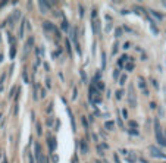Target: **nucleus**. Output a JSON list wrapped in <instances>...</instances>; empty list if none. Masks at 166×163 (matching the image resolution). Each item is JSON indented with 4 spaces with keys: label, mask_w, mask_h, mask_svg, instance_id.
<instances>
[{
    "label": "nucleus",
    "mask_w": 166,
    "mask_h": 163,
    "mask_svg": "<svg viewBox=\"0 0 166 163\" xmlns=\"http://www.w3.org/2000/svg\"><path fill=\"white\" fill-rule=\"evenodd\" d=\"M118 76H119V69H116V71L113 72V78H115V80H118Z\"/></svg>",
    "instance_id": "72a5a7b5"
},
{
    "label": "nucleus",
    "mask_w": 166,
    "mask_h": 163,
    "mask_svg": "<svg viewBox=\"0 0 166 163\" xmlns=\"http://www.w3.org/2000/svg\"><path fill=\"white\" fill-rule=\"evenodd\" d=\"M110 30H112V22H109V24L106 25V33H109Z\"/></svg>",
    "instance_id": "2f4dec72"
},
{
    "label": "nucleus",
    "mask_w": 166,
    "mask_h": 163,
    "mask_svg": "<svg viewBox=\"0 0 166 163\" xmlns=\"http://www.w3.org/2000/svg\"><path fill=\"white\" fill-rule=\"evenodd\" d=\"M22 78H24V82H30V80H28V73H26V71H24V73H22Z\"/></svg>",
    "instance_id": "393cba45"
},
{
    "label": "nucleus",
    "mask_w": 166,
    "mask_h": 163,
    "mask_svg": "<svg viewBox=\"0 0 166 163\" xmlns=\"http://www.w3.org/2000/svg\"><path fill=\"white\" fill-rule=\"evenodd\" d=\"M128 103H129V106L132 107V109L137 107V94H135V90H134L132 85L128 90Z\"/></svg>",
    "instance_id": "7ed1b4c3"
},
{
    "label": "nucleus",
    "mask_w": 166,
    "mask_h": 163,
    "mask_svg": "<svg viewBox=\"0 0 166 163\" xmlns=\"http://www.w3.org/2000/svg\"><path fill=\"white\" fill-rule=\"evenodd\" d=\"M79 73H81V81H83L84 84H85V82L88 81V80H87V73L84 72V71H81V72H79Z\"/></svg>",
    "instance_id": "a211bd4d"
},
{
    "label": "nucleus",
    "mask_w": 166,
    "mask_h": 163,
    "mask_svg": "<svg viewBox=\"0 0 166 163\" xmlns=\"http://www.w3.org/2000/svg\"><path fill=\"white\" fill-rule=\"evenodd\" d=\"M3 5H5V3H2V2H0V6H3Z\"/></svg>",
    "instance_id": "de8ad7c7"
},
{
    "label": "nucleus",
    "mask_w": 166,
    "mask_h": 163,
    "mask_svg": "<svg viewBox=\"0 0 166 163\" xmlns=\"http://www.w3.org/2000/svg\"><path fill=\"white\" fill-rule=\"evenodd\" d=\"M122 116H124L125 119L128 118V110H126V109H122Z\"/></svg>",
    "instance_id": "c756f323"
},
{
    "label": "nucleus",
    "mask_w": 166,
    "mask_h": 163,
    "mask_svg": "<svg viewBox=\"0 0 166 163\" xmlns=\"http://www.w3.org/2000/svg\"><path fill=\"white\" fill-rule=\"evenodd\" d=\"M125 62H128V55H122V57L119 59V62H118V66L119 68H122L125 65Z\"/></svg>",
    "instance_id": "9b49d317"
},
{
    "label": "nucleus",
    "mask_w": 166,
    "mask_h": 163,
    "mask_svg": "<svg viewBox=\"0 0 166 163\" xmlns=\"http://www.w3.org/2000/svg\"><path fill=\"white\" fill-rule=\"evenodd\" d=\"M132 69H134V63H132V62L126 63V71H132Z\"/></svg>",
    "instance_id": "a878e982"
},
{
    "label": "nucleus",
    "mask_w": 166,
    "mask_h": 163,
    "mask_svg": "<svg viewBox=\"0 0 166 163\" xmlns=\"http://www.w3.org/2000/svg\"><path fill=\"white\" fill-rule=\"evenodd\" d=\"M101 69H106V53H101Z\"/></svg>",
    "instance_id": "4468645a"
},
{
    "label": "nucleus",
    "mask_w": 166,
    "mask_h": 163,
    "mask_svg": "<svg viewBox=\"0 0 166 163\" xmlns=\"http://www.w3.org/2000/svg\"><path fill=\"white\" fill-rule=\"evenodd\" d=\"M24 24H25V21L22 22L21 28H19V38H22V37H24Z\"/></svg>",
    "instance_id": "aec40b11"
},
{
    "label": "nucleus",
    "mask_w": 166,
    "mask_h": 163,
    "mask_svg": "<svg viewBox=\"0 0 166 163\" xmlns=\"http://www.w3.org/2000/svg\"><path fill=\"white\" fill-rule=\"evenodd\" d=\"M135 159H137V157H135V154H134L132 151L128 153V163H135Z\"/></svg>",
    "instance_id": "f8f14e48"
},
{
    "label": "nucleus",
    "mask_w": 166,
    "mask_h": 163,
    "mask_svg": "<svg viewBox=\"0 0 166 163\" xmlns=\"http://www.w3.org/2000/svg\"><path fill=\"white\" fill-rule=\"evenodd\" d=\"M37 98H38V85L34 84V100H37Z\"/></svg>",
    "instance_id": "dca6fc26"
},
{
    "label": "nucleus",
    "mask_w": 166,
    "mask_h": 163,
    "mask_svg": "<svg viewBox=\"0 0 166 163\" xmlns=\"http://www.w3.org/2000/svg\"><path fill=\"white\" fill-rule=\"evenodd\" d=\"M149 153L151 157H154V159H166V154L160 150V148H157V147L154 146H150L149 147Z\"/></svg>",
    "instance_id": "f03ea898"
},
{
    "label": "nucleus",
    "mask_w": 166,
    "mask_h": 163,
    "mask_svg": "<svg viewBox=\"0 0 166 163\" xmlns=\"http://www.w3.org/2000/svg\"><path fill=\"white\" fill-rule=\"evenodd\" d=\"M115 35H116V37H121V35H122V30H121V28H116V33H115Z\"/></svg>",
    "instance_id": "c85d7f7f"
},
{
    "label": "nucleus",
    "mask_w": 166,
    "mask_h": 163,
    "mask_svg": "<svg viewBox=\"0 0 166 163\" xmlns=\"http://www.w3.org/2000/svg\"><path fill=\"white\" fill-rule=\"evenodd\" d=\"M33 44H34V38L33 37H30L28 40H26V44H25V49H24V56L26 57V55L30 53V50L33 49Z\"/></svg>",
    "instance_id": "39448f33"
},
{
    "label": "nucleus",
    "mask_w": 166,
    "mask_h": 163,
    "mask_svg": "<svg viewBox=\"0 0 166 163\" xmlns=\"http://www.w3.org/2000/svg\"><path fill=\"white\" fill-rule=\"evenodd\" d=\"M0 60H3V56H2V55H0Z\"/></svg>",
    "instance_id": "49530a36"
},
{
    "label": "nucleus",
    "mask_w": 166,
    "mask_h": 163,
    "mask_svg": "<svg viewBox=\"0 0 166 163\" xmlns=\"http://www.w3.org/2000/svg\"><path fill=\"white\" fill-rule=\"evenodd\" d=\"M93 31H94V34H97V35H100V21L99 19H93Z\"/></svg>",
    "instance_id": "6e6552de"
},
{
    "label": "nucleus",
    "mask_w": 166,
    "mask_h": 163,
    "mask_svg": "<svg viewBox=\"0 0 166 163\" xmlns=\"http://www.w3.org/2000/svg\"><path fill=\"white\" fill-rule=\"evenodd\" d=\"M59 126H60V122H59V121H56V126H55V129L58 131V129H59Z\"/></svg>",
    "instance_id": "4c0bfd02"
},
{
    "label": "nucleus",
    "mask_w": 166,
    "mask_h": 163,
    "mask_svg": "<svg viewBox=\"0 0 166 163\" xmlns=\"http://www.w3.org/2000/svg\"><path fill=\"white\" fill-rule=\"evenodd\" d=\"M125 82H126V75H122V76H121V80H119V84H121V85H124Z\"/></svg>",
    "instance_id": "5701e85b"
},
{
    "label": "nucleus",
    "mask_w": 166,
    "mask_h": 163,
    "mask_svg": "<svg viewBox=\"0 0 166 163\" xmlns=\"http://www.w3.org/2000/svg\"><path fill=\"white\" fill-rule=\"evenodd\" d=\"M37 134H38V135L43 134V129H41V125H40V123H37Z\"/></svg>",
    "instance_id": "bb28decb"
},
{
    "label": "nucleus",
    "mask_w": 166,
    "mask_h": 163,
    "mask_svg": "<svg viewBox=\"0 0 166 163\" xmlns=\"http://www.w3.org/2000/svg\"><path fill=\"white\" fill-rule=\"evenodd\" d=\"M138 84H140V87L143 88V91L147 90V88H146V82H144V80H143V78H138Z\"/></svg>",
    "instance_id": "f3484780"
},
{
    "label": "nucleus",
    "mask_w": 166,
    "mask_h": 163,
    "mask_svg": "<svg viewBox=\"0 0 166 163\" xmlns=\"http://www.w3.org/2000/svg\"><path fill=\"white\" fill-rule=\"evenodd\" d=\"M81 122H83L84 128H85V129H88V121H87V118H85V116H83V119H81Z\"/></svg>",
    "instance_id": "6ab92c4d"
},
{
    "label": "nucleus",
    "mask_w": 166,
    "mask_h": 163,
    "mask_svg": "<svg viewBox=\"0 0 166 163\" xmlns=\"http://www.w3.org/2000/svg\"><path fill=\"white\" fill-rule=\"evenodd\" d=\"M91 16H93V19H96V18H97V10H96V9H94V10H93Z\"/></svg>",
    "instance_id": "f704fd0d"
},
{
    "label": "nucleus",
    "mask_w": 166,
    "mask_h": 163,
    "mask_svg": "<svg viewBox=\"0 0 166 163\" xmlns=\"http://www.w3.org/2000/svg\"><path fill=\"white\" fill-rule=\"evenodd\" d=\"M66 50L69 55H72V49H71V43H69V40H66Z\"/></svg>",
    "instance_id": "4be33fe9"
},
{
    "label": "nucleus",
    "mask_w": 166,
    "mask_h": 163,
    "mask_svg": "<svg viewBox=\"0 0 166 163\" xmlns=\"http://www.w3.org/2000/svg\"><path fill=\"white\" fill-rule=\"evenodd\" d=\"M113 126H115V123L112 122V121H109V122L104 123V128H106V129H109V131L113 129Z\"/></svg>",
    "instance_id": "2eb2a0df"
},
{
    "label": "nucleus",
    "mask_w": 166,
    "mask_h": 163,
    "mask_svg": "<svg viewBox=\"0 0 166 163\" xmlns=\"http://www.w3.org/2000/svg\"><path fill=\"white\" fill-rule=\"evenodd\" d=\"M154 131H156V140H157V143L160 144V146L166 147V138H165V135L162 134V129H160V123H159L157 119L154 121Z\"/></svg>",
    "instance_id": "f257e3e1"
},
{
    "label": "nucleus",
    "mask_w": 166,
    "mask_h": 163,
    "mask_svg": "<svg viewBox=\"0 0 166 163\" xmlns=\"http://www.w3.org/2000/svg\"><path fill=\"white\" fill-rule=\"evenodd\" d=\"M129 47H131V43H125V44H124V49H125V50L129 49Z\"/></svg>",
    "instance_id": "e433bc0d"
},
{
    "label": "nucleus",
    "mask_w": 166,
    "mask_h": 163,
    "mask_svg": "<svg viewBox=\"0 0 166 163\" xmlns=\"http://www.w3.org/2000/svg\"><path fill=\"white\" fill-rule=\"evenodd\" d=\"M19 16H21V12H19V10H15V12H13V15L9 18V24H15V22H16V19H19Z\"/></svg>",
    "instance_id": "1a4fd4ad"
},
{
    "label": "nucleus",
    "mask_w": 166,
    "mask_h": 163,
    "mask_svg": "<svg viewBox=\"0 0 166 163\" xmlns=\"http://www.w3.org/2000/svg\"><path fill=\"white\" fill-rule=\"evenodd\" d=\"M122 96H124V90H118L116 91V98H118V100L122 97Z\"/></svg>",
    "instance_id": "b1692460"
},
{
    "label": "nucleus",
    "mask_w": 166,
    "mask_h": 163,
    "mask_svg": "<svg viewBox=\"0 0 166 163\" xmlns=\"http://www.w3.org/2000/svg\"><path fill=\"white\" fill-rule=\"evenodd\" d=\"M38 8H40V12H41V13H47L50 10V3L40 0V2H38Z\"/></svg>",
    "instance_id": "20e7f679"
},
{
    "label": "nucleus",
    "mask_w": 166,
    "mask_h": 163,
    "mask_svg": "<svg viewBox=\"0 0 166 163\" xmlns=\"http://www.w3.org/2000/svg\"><path fill=\"white\" fill-rule=\"evenodd\" d=\"M79 148H81V153H83V154H87V153H88V146H87L85 141H81V143H79Z\"/></svg>",
    "instance_id": "9d476101"
},
{
    "label": "nucleus",
    "mask_w": 166,
    "mask_h": 163,
    "mask_svg": "<svg viewBox=\"0 0 166 163\" xmlns=\"http://www.w3.org/2000/svg\"><path fill=\"white\" fill-rule=\"evenodd\" d=\"M43 27H44V30H46V31H51V33H56V34H58V28L51 24V22H44V24H43ZM58 35H59V34H58Z\"/></svg>",
    "instance_id": "0eeeda50"
},
{
    "label": "nucleus",
    "mask_w": 166,
    "mask_h": 163,
    "mask_svg": "<svg viewBox=\"0 0 166 163\" xmlns=\"http://www.w3.org/2000/svg\"><path fill=\"white\" fill-rule=\"evenodd\" d=\"M79 16H81V18L84 16V8L81 6V5H79Z\"/></svg>",
    "instance_id": "473e14b6"
},
{
    "label": "nucleus",
    "mask_w": 166,
    "mask_h": 163,
    "mask_svg": "<svg viewBox=\"0 0 166 163\" xmlns=\"http://www.w3.org/2000/svg\"><path fill=\"white\" fill-rule=\"evenodd\" d=\"M46 85H47V87H50V78H46Z\"/></svg>",
    "instance_id": "a19ab883"
},
{
    "label": "nucleus",
    "mask_w": 166,
    "mask_h": 163,
    "mask_svg": "<svg viewBox=\"0 0 166 163\" xmlns=\"http://www.w3.org/2000/svg\"><path fill=\"white\" fill-rule=\"evenodd\" d=\"M150 13H151L153 16L156 18V19H159V21H162V19H163V15H160V13H157V12H154V10H150Z\"/></svg>",
    "instance_id": "ddd939ff"
},
{
    "label": "nucleus",
    "mask_w": 166,
    "mask_h": 163,
    "mask_svg": "<svg viewBox=\"0 0 166 163\" xmlns=\"http://www.w3.org/2000/svg\"><path fill=\"white\" fill-rule=\"evenodd\" d=\"M163 6H165V8H166V0H165V2H163Z\"/></svg>",
    "instance_id": "a18cd8bd"
},
{
    "label": "nucleus",
    "mask_w": 166,
    "mask_h": 163,
    "mask_svg": "<svg viewBox=\"0 0 166 163\" xmlns=\"http://www.w3.org/2000/svg\"><path fill=\"white\" fill-rule=\"evenodd\" d=\"M76 94H78V93H76V88H75V90H74V96H72V98H74V100L76 98Z\"/></svg>",
    "instance_id": "79ce46f5"
},
{
    "label": "nucleus",
    "mask_w": 166,
    "mask_h": 163,
    "mask_svg": "<svg viewBox=\"0 0 166 163\" xmlns=\"http://www.w3.org/2000/svg\"><path fill=\"white\" fill-rule=\"evenodd\" d=\"M96 163H100V162H99V160H96Z\"/></svg>",
    "instance_id": "09e8293b"
},
{
    "label": "nucleus",
    "mask_w": 166,
    "mask_h": 163,
    "mask_svg": "<svg viewBox=\"0 0 166 163\" xmlns=\"http://www.w3.org/2000/svg\"><path fill=\"white\" fill-rule=\"evenodd\" d=\"M40 96H41V97H46V90H41V93H40Z\"/></svg>",
    "instance_id": "ea45409f"
},
{
    "label": "nucleus",
    "mask_w": 166,
    "mask_h": 163,
    "mask_svg": "<svg viewBox=\"0 0 166 163\" xmlns=\"http://www.w3.org/2000/svg\"><path fill=\"white\" fill-rule=\"evenodd\" d=\"M59 162V157L56 154H53V163H58Z\"/></svg>",
    "instance_id": "c9c22d12"
},
{
    "label": "nucleus",
    "mask_w": 166,
    "mask_h": 163,
    "mask_svg": "<svg viewBox=\"0 0 166 163\" xmlns=\"http://www.w3.org/2000/svg\"><path fill=\"white\" fill-rule=\"evenodd\" d=\"M47 144H49L50 153H55V150H56V138L55 137H49L47 138Z\"/></svg>",
    "instance_id": "423d86ee"
},
{
    "label": "nucleus",
    "mask_w": 166,
    "mask_h": 163,
    "mask_svg": "<svg viewBox=\"0 0 166 163\" xmlns=\"http://www.w3.org/2000/svg\"><path fill=\"white\" fill-rule=\"evenodd\" d=\"M116 51H118V44H115V46H113V55H115Z\"/></svg>",
    "instance_id": "58836bf2"
},
{
    "label": "nucleus",
    "mask_w": 166,
    "mask_h": 163,
    "mask_svg": "<svg viewBox=\"0 0 166 163\" xmlns=\"http://www.w3.org/2000/svg\"><path fill=\"white\" fill-rule=\"evenodd\" d=\"M62 30H63V31H66L68 30V22L65 21V19H63V24H62Z\"/></svg>",
    "instance_id": "cd10ccee"
},
{
    "label": "nucleus",
    "mask_w": 166,
    "mask_h": 163,
    "mask_svg": "<svg viewBox=\"0 0 166 163\" xmlns=\"http://www.w3.org/2000/svg\"><path fill=\"white\" fill-rule=\"evenodd\" d=\"M129 126H131L132 129H135V128H138V123L135 122V121H129Z\"/></svg>",
    "instance_id": "412c9836"
},
{
    "label": "nucleus",
    "mask_w": 166,
    "mask_h": 163,
    "mask_svg": "<svg viewBox=\"0 0 166 163\" xmlns=\"http://www.w3.org/2000/svg\"><path fill=\"white\" fill-rule=\"evenodd\" d=\"M47 125H49V126H51V125H53V118H51V116H50V118H47Z\"/></svg>",
    "instance_id": "7c9ffc66"
},
{
    "label": "nucleus",
    "mask_w": 166,
    "mask_h": 163,
    "mask_svg": "<svg viewBox=\"0 0 166 163\" xmlns=\"http://www.w3.org/2000/svg\"><path fill=\"white\" fill-rule=\"evenodd\" d=\"M30 163H34V159H33V156L30 154Z\"/></svg>",
    "instance_id": "37998d69"
},
{
    "label": "nucleus",
    "mask_w": 166,
    "mask_h": 163,
    "mask_svg": "<svg viewBox=\"0 0 166 163\" xmlns=\"http://www.w3.org/2000/svg\"><path fill=\"white\" fill-rule=\"evenodd\" d=\"M2 163H8V160H6V159H3V162Z\"/></svg>",
    "instance_id": "c03bdc74"
}]
</instances>
